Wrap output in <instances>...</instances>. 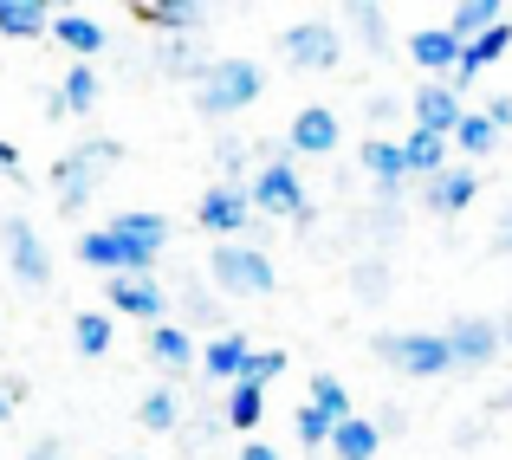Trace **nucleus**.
Wrapping results in <instances>:
<instances>
[{
	"mask_svg": "<svg viewBox=\"0 0 512 460\" xmlns=\"http://www.w3.org/2000/svg\"><path fill=\"white\" fill-rule=\"evenodd\" d=\"M182 305H188V318H195V324H214V318H221V311H214V299H208V292H195V286L182 292Z\"/></svg>",
	"mask_w": 512,
	"mask_h": 460,
	"instance_id": "nucleus-36",
	"label": "nucleus"
},
{
	"mask_svg": "<svg viewBox=\"0 0 512 460\" xmlns=\"http://www.w3.org/2000/svg\"><path fill=\"white\" fill-rule=\"evenodd\" d=\"M150 357L163 363V370H188L201 350H195V337H188L182 324H156V331H150Z\"/></svg>",
	"mask_w": 512,
	"mask_h": 460,
	"instance_id": "nucleus-26",
	"label": "nucleus"
},
{
	"mask_svg": "<svg viewBox=\"0 0 512 460\" xmlns=\"http://www.w3.org/2000/svg\"><path fill=\"white\" fill-rule=\"evenodd\" d=\"M266 98V72L253 59H208V72L195 78V111L201 117H240Z\"/></svg>",
	"mask_w": 512,
	"mask_h": 460,
	"instance_id": "nucleus-2",
	"label": "nucleus"
},
{
	"mask_svg": "<svg viewBox=\"0 0 512 460\" xmlns=\"http://www.w3.org/2000/svg\"><path fill=\"white\" fill-rule=\"evenodd\" d=\"M279 376H286V350H253V357H247V370H240V383L266 389V383H279Z\"/></svg>",
	"mask_w": 512,
	"mask_h": 460,
	"instance_id": "nucleus-33",
	"label": "nucleus"
},
{
	"mask_svg": "<svg viewBox=\"0 0 512 460\" xmlns=\"http://www.w3.org/2000/svg\"><path fill=\"white\" fill-rule=\"evenodd\" d=\"M0 33H7V39L52 33V7H46V0H0Z\"/></svg>",
	"mask_w": 512,
	"mask_h": 460,
	"instance_id": "nucleus-23",
	"label": "nucleus"
},
{
	"mask_svg": "<svg viewBox=\"0 0 512 460\" xmlns=\"http://www.w3.org/2000/svg\"><path fill=\"white\" fill-rule=\"evenodd\" d=\"M72 344H78V357H111V344H117V331H111V311H78L72 318Z\"/></svg>",
	"mask_w": 512,
	"mask_h": 460,
	"instance_id": "nucleus-25",
	"label": "nucleus"
},
{
	"mask_svg": "<svg viewBox=\"0 0 512 460\" xmlns=\"http://www.w3.org/2000/svg\"><path fill=\"white\" fill-rule=\"evenodd\" d=\"M376 448H383V435H376L370 415H350V422L331 428V460H376Z\"/></svg>",
	"mask_w": 512,
	"mask_h": 460,
	"instance_id": "nucleus-22",
	"label": "nucleus"
},
{
	"mask_svg": "<svg viewBox=\"0 0 512 460\" xmlns=\"http://www.w3.org/2000/svg\"><path fill=\"white\" fill-rule=\"evenodd\" d=\"M247 201H253V214H279V221L312 227V201H305V182H299V169H292L286 156L260 162V175L247 182Z\"/></svg>",
	"mask_w": 512,
	"mask_h": 460,
	"instance_id": "nucleus-5",
	"label": "nucleus"
},
{
	"mask_svg": "<svg viewBox=\"0 0 512 460\" xmlns=\"http://www.w3.org/2000/svg\"><path fill=\"white\" fill-rule=\"evenodd\" d=\"M493 260H512V208H506V227H493Z\"/></svg>",
	"mask_w": 512,
	"mask_h": 460,
	"instance_id": "nucleus-37",
	"label": "nucleus"
},
{
	"mask_svg": "<svg viewBox=\"0 0 512 460\" xmlns=\"http://www.w3.org/2000/svg\"><path fill=\"white\" fill-rule=\"evenodd\" d=\"M279 52H286L299 72H331V65L344 59V33L331 20H299L279 33Z\"/></svg>",
	"mask_w": 512,
	"mask_h": 460,
	"instance_id": "nucleus-7",
	"label": "nucleus"
},
{
	"mask_svg": "<svg viewBox=\"0 0 512 460\" xmlns=\"http://www.w3.org/2000/svg\"><path fill=\"white\" fill-rule=\"evenodd\" d=\"M124 156L111 137H91V143H78L72 156H59L52 162V188H59V208L65 214H78L91 195H98V169H111V162Z\"/></svg>",
	"mask_w": 512,
	"mask_h": 460,
	"instance_id": "nucleus-6",
	"label": "nucleus"
},
{
	"mask_svg": "<svg viewBox=\"0 0 512 460\" xmlns=\"http://www.w3.org/2000/svg\"><path fill=\"white\" fill-rule=\"evenodd\" d=\"M363 175L376 182V195H383V201H396L402 188H409V169H402V143H389V137H363Z\"/></svg>",
	"mask_w": 512,
	"mask_h": 460,
	"instance_id": "nucleus-15",
	"label": "nucleus"
},
{
	"mask_svg": "<svg viewBox=\"0 0 512 460\" xmlns=\"http://www.w3.org/2000/svg\"><path fill=\"white\" fill-rule=\"evenodd\" d=\"M52 39H59L65 52H78V65H91L104 46H111V33H104V26L91 20V13H72V7L52 13Z\"/></svg>",
	"mask_w": 512,
	"mask_h": 460,
	"instance_id": "nucleus-16",
	"label": "nucleus"
},
{
	"mask_svg": "<svg viewBox=\"0 0 512 460\" xmlns=\"http://www.w3.org/2000/svg\"><path fill=\"white\" fill-rule=\"evenodd\" d=\"M312 409L318 415H325V422H350V415H357V409H350V389L338 383V376H312Z\"/></svg>",
	"mask_w": 512,
	"mask_h": 460,
	"instance_id": "nucleus-30",
	"label": "nucleus"
},
{
	"mask_svg": "<svg viewBox=\"0 0 512 460\" xmlns=\"http://www.w3.org/2000/svg\"><path fill=\"white\" fill-rule=\"evenodd\" d=\"M441 337H448L454 370H487V363L500 357V324H493V318H454Z\"/></svg>",
	"mask_w": 512,
	"mask_h": 460,
	"instance_id": "nucleus-10",
	"label": "nucleus"
},
{
	"mask_svg": "<svg viewBox=\"0 0 512 460\" xmlns=\"http://www.w3.org/2000/svg\"><path fill=\"white\" fill-rule=\"evenodd\" d=\"M370 357L389 363L396 376H415V383L454 376V357H448V337H441V331H376Z\"/></svg>",
	"mask_w": 512,
	"mask_h": 460,
	"instance_id": "nucleus-3",
	"label": "nucleus"
},
{
	"mask_svg": "<svg viewBox=\"0 0 512 460\" xmlns=\"http://www.w3.org/2000/svg\"><path fill=\"white\" fill-rule=\"evenodd\" d=\"M493 409H512V389H506V396H493Z\"/></svg>",
	"mask_w": 512,
	"mask_h": 460,
	"instance_id": "nucleus-44",
	"label": "nucleus"
},
{
	"mask_svg": "<svg viewBox=\"0 0 512 460\" xmlns=\"http://www.w3.org/2000/svg\"><path fill=\"white\" fill-rule=\"evenodd\" d=\"M124 460H137V454H124Z\"/></svg>",
	"mask_w": 512,
	"mask_h": 460,
	"instance_id": "nucleus-45",
	"label": "nucleus"
},
{
	"mask_svg": "<svg viewBox=\"0 0 512 460\" xmlns=\"http://www.w3.org/2000/svg\"><path fill=\"white\" fill-rule=\"evenodd\" d=\"M195 221L208 227V234H221V240H234L240 227L253 221V201H247V182H214L208 195L195 201Z\"/></svg>",
	"mask_w": 512,
	"mask_h": 460,
	"instance_id": "nucleus-9",
	"label": "nucleus"
},
{
	"mask_svg": "<svg viewBox=\"0 0 512 460\" xmlns=\"http://www.w3.org/2000/svg\"><path fill=\"white\" fill-rule=\"evenodd\" d=\"M169 234L175 227L163 221V214H150V208H130V214H111L104 227H91L85 240H78V260L85 266H98V273H150L156 266V253L169 247Z\"/></svg>",
	"mask_w": 512,
	"mask_h": 460,
	"instance_id": "nucleus-1",
	"label": "nucleus"
},
{
	"mask_svg": "<svg viewBox=\"0 0 512 460\" xmlns=\"http://www.w3.org/2000/svg\"><path fill=\"white\" fill-rule=\"evenodd\" d=\"M240 460H279V448H266V441H247V448H240Z\"/></svg>",
	"mask_w": 512,
	"mask_h": 460,
	"instance_id": "nucleus-40",
	"label": "nucleus"
},
{
	"mask_svg": "<svg viewBox=\"0 0 512 460\" xmlns=\"http://www.w3.org/2000/svg\"><path fill=\"white\" fill-rule=\"evenodd\" d=\"M500 20H506L500 0H461V7L448 13V33L461 39V46H474V39H480V33H493Z\"/></svg>",
	"mask_w": 512,
	"mask_h": 460,
	"instance_id": "nucleus-24",
	"label": "nucleus"
},
{
	"mask_svg": "<svg viewBox=\"0 0 512 460\" xmlns=\"http://www.w3.org/2000/svg\"><path fill=\"white\" fill-rule=\"evenodd\" d=\"M409 111H415V130H428V137H454V124L467 117V104H461V91H454L448 78H435V85H415Z\"/></svg>",
	"mask_w": 512,
	"mask_h": 460,
	"instance_id": "nucleus-11",
	"label": "nucleus"
},
{
	"mask_svg": "<svg viewBox=\"0 0 512 460\" xmlns=\"http://www.w3.org/2000/svg\"><path fill=\"white\" fill-rule=\"evenodd\" d=\"M350 20L363 26V46H370V52H389V33H383V7H370V0H357V7H350Z\"/></svg>",
	"mask_w": 512,
	"mask_h": 460,
	"instance_id": "nucleus-35",
	"label": "nucleus"
},
{
	"mask_svg": "<svg viewBox=\"0 0 512 460\" xmlns=\"http://www.w3.org/2000/svg\"><path fill=\"white\" fill-rule=\"evenodd\" d=\"M350 286H357V299H363V305H376V299L389 292V266H383V260H363L357 273H350Z\"/></svg>",
	"mask_w": 512,
	"mask_h": 460,
	"instance_id": "nucleus-34",
	"label": "nucleus"
},
{
	"mask_svg": "<svg viewBox=\"0 0 512 460\" xmlns=\"http://www.w3.org/2000/svg\"><path fill=\"white\" fill-rule=\"evenodd\" d=\"M163 72L169 78H201V72H208V59L195 52V39H169V46H163Z\"/></svg>",
	"mask_w": 512,
	"mask_h": 460,
	"instance_id": "nucleus-32",
	"label": "nucleus"
},
{
	"mask_svg": "<svg viewBox=\"0 0 512 460\" xmlns=\"http://www.w3.org/2000/svg\"><path fill=\"white\" fill-rule=\"evenodd\" d=\"M137 422L150 428V435H169V428L182 422V396H175V389H150L143 409H137Z\"/></svg>",
	"mask_w": 512,
	"mask_h": 460,
	"instance_id": "nucleus-29",
	"label": "nucleus"
},
{
	"mask_svg": "<svg viewBox=\"0 0 512 460\" xmlns=\"http://www.w3.org/2000/svg\"><path fill=\"white\" fill-rule=\"evenodd\" d=\"M169 299H175V292H163L156 273H117L111 279V311H124V318L169 324Z\"/></svg>",
	"mask_w": 512,
	"mask_h": 460,
	"instance_id": "nucleus-8",
	"label": "nucleus"
},
{
	"mask_svg": "<svg viewBox=\"0 0 512 460\" xmlns=\"http://www.w3.org/2000/svg\"><path fill=\"white\" fill-rule=\"evenodd\" d=\"M208 273H214V286L234 292V299H266V292L279 286L266 247H253V240H221V247L208 253Z\"/></svg>",
	"mask_w": 512,
	"mask_h": 460,
	"instance_id": "nucleus-4",
	"label": "nucleus"
},
{
	"mask_svg": "<svg viewBox=\"0 0 512 460\" xmlns=\"http://www.w3.org/2000/svg\"><path fill=\"white\" fill-rule=\"evenodd\" d=\"M247 357H253V344H247L240 331H221L214 344H201V370H208V383H227V389L240 383V370H247Z\"/></svg>",
	"mask_w": 512,
	"mask_h": 460,
	"instance_id": "nucleus-20",
	"label": "nucleus"
},
{
	"mask_svg": "<svg viewBox=\"0 0 512 460\" xmlns=\"http://www.w3.org/2000/svg\"><path fill=\"white\" fill-rule=\"evenodd\" d=\"M7 415H13V396H0V422H7Z\"/></svg>",
	"mask_w": 512,
	"mask_h": 460,
	"instance_id": "nucleus-43",
	"label": "nucleus"
},
{
	"mask_svg": "<svg viewBox=\"0 0 512 460\" xmlns=\"http://www.w3.org/2000/svg\"><path fill=\"white\" fill-rule=\"evenodd\" d=\"M338 111H325V104H305L299 117H292V130H286V143H292V156H331L338 150Z\"/></svg>",
	"mask_w": 512,
	"mask_h": 460,
	"instance_id": "nucleus-14",
	"label": "nucleus"
},
{
	"mask_svg": "<svg viewBox=\"0 0 512 460\" xmlns=\"http://www.w3.org/2000/svg\"><path fill=\"white\" fill-rule=\"evenodd\" d=\"M487 124H493V130H512V98H493V104H487Z\"/></svg>",
	"mask_w": 512,
	"mask_h": 460,
	"instance_id": "nucleus-38",
	"label": "nucleus"
},
{
	"mask_svg": "<svg viewBox=\"0 0 512 460\" xmlns=\"http://www.w3.org/2000/svg\"><path fill=\"white\" fill-rule=\"evenodd\" d=\"M260 415H266V389H253V383H234V389H227V428L253 435V428H260Z\"/></svg>",
	"mask_w": 512,
	"mask_h": 460,
	"instance_id": "nucleus-28",
	"label": "nucleus"
},
{
	"mask_svg": "<svg viewBox=\"0 0 512 460\" xmlns=\"http://www.w3.org/2000/svg\"><path fill=\"white\" fill-rule=\"evenodd\" d=\"M137 20L169 39H195V26H208V7L201 0H150V7H137Z\"/></svg>",
	"mask_w": 512,
	"mask_h": 460,
	"instance_id": "nucleus-19",
	"label": "nucleus"
},
{
	"mask_svg": "<svg viewBox=\"0 0 512 460\" xmlns=\"http://www.w3.org/2000/svg\"><path fill=\"white\" fill-rule=\"evenodd\" d=\"M7 266H13V279L20 286H52V260H46V247H39V234H33V221L26 214H13L7 221Z\"/></svg>",
	"mask_w": 512,
	"mask_h": 460,
	"instance_id": "nucleus-12",
	"label": "nucleus"
},
{
	"mask_svg": "<svg viewBox=\"0 0 512 460\" xmlns=\"http://www.w3.org/2000/svg\"><path fill=\"white\" fill-rule=\"evenodd\" d=\"M0 175H20V150L13 143H0Z\"/></svg>",
	"mask_w": 512,
	"mask_h": 460,
	"instance_id": "nucleus-41",
	"label": "nucleus"
},
{
	"mask_svg": "<svg viewBox=\"0 0 512 460\" xmlns=\"http://www.w3.org/2000/svg\"><path fill=\"white\" fill-rule=\"evenodd\" d=\"M474 201H480V175L474 169H441L435 182H422V208L428 214H448L454 221V214H467Z\"/></svg>",
	"mask_w": 512,
	"mask_h": 460,
	"instance_id": "nucleus-13",
	"label": "nucleus"
},
{
	"mask_svg": "<svg viewBox=\"0 0 512 460\" xmlns=\"http://www.w3.org/2000/svg\"><path fill=\"white\" fill-rule=\"evenodd\" d=\"M506 20H512V13H506Z\"/></svg>",
	"mask_w": 512,
	"mask_h": 460,
	"instance_id": "nucleus-47",
	"label": "nucleus"
},
{
	"mask_svg": "<svg viewBox=\"0 0 512 460\" xmlns=\"http://www.w3.org/2000/svg\"><path fill=\"white\" fill-rule=\"evenodd\" d=\"M26 460H72V454H65V441H39V448H26Z\"/></svg>",
	"mask_w": 512,
	"mask_h": 460,
	"instance_id": "nucleus-39",
	"label": "nucleus"
},
{
	"mask_svg": "<svg viewBox=\"0 0 512 460\" xmlns=\"http://www.w3.org/2000/svg\"><path fill=\"white\" fill-rule=\"evenodd\" d=\"M448 143H454L461 156H474V162H480V156H493V150H500V130L487 124V111H467L461 124H454V137H448Z\"/></svg>",
	"mask_w": 512,
	"mask_h": 460,
	"instance_id": "nucleus-27",
	"label": "nucleus"
},
{
	"mask_svg": "<svg viewBox=\"0 0 512 460\" xmlns=\"http://www.w3.org/2000/svg\"><path fill=\"white\" fill-rule=\"evenodd\" d=\"M305 460H312V454H305Z\"/></svg>",
	"mask_w": 512,
	"mask_h": 460,
	"instance_id": "nucleus-46",
	"label": "nucleus"
},
{
	"mask_svg": "<svg viewBox=\"0 0 512 460\" xmlns=\"http://www.w3.org/2000/svg\"><path fill=\"white\" fill-rule=\"evenodd\" d=\"M331 428H338V422H325V415H318V409H312V402H305V409H299V415H292V435H299V448H305V454H312V460H318V454H325V448H331Z\"/></svg>",
	"mask_w": 512,
	"mask_h": 460,
	"instance_id": "nucleus-31",
	"label": "nucleus"
},
{
	"mask_svg": "<svg viewBox=\"0 0 512 460\" xmlns=\"http://www.w3.org/2000/svg\"><path fill=\"white\" fill-rule=\"evenodd\" d=\"M493 324H500V344H512V311H506V318H493Z\"/></svg>",
	"mask_w": 512,
	"mask_h": 460,
	"instance_id": "nucleus-42",
	"label": "nucleus"
},
{
	"mask_svg": "<svg viewBox=\"0 0 512 460\" xmlns=\"http://www.w3.org/2000/svg\"><path fill=\"white\" fill-rule=\"evenodd\" d=\"M409 59L422 65L428 78H454V65H461V39H454L448 26H422V33H409Z\"/></svg>",
	"mask_w": 512,
	"mask_h": 460,
	"instance_id": "nucleus-17",
	"label": "nucleus"
},
{
	"mask_svg": "<svg viewBox=\"0 0 512 460\" xmlns=\"http://www.w3.org/2000/svg\"><path fill=\"white\" fill-rule=\"evenodd\" d=\"M98 98H104L98 65H72L59 78V91H52V117H85V111H98Z\"/></svg>",
	"mask_w": 512,
	"mask_h": 460,
	"instance_id": "nucleus-18",
	"label": "nucleus"
},
{
	"mask_svg": "<svg viewBox=\"0 0 512 460\" xmlns=\"http://www.w3.org/2000/svg\"><path fill=\"white\" fill-rule=\"evenodd\" d=\"M402 169H409V182H415V175H422V182H435V175L448 169V137L409 130V137H402Z\"/></svg>",
	"mask_w": 512,
	"mask_h": 460,
	"instance_id": "nucleus-21",
	"label": "nucleus"
}]
</instances>
